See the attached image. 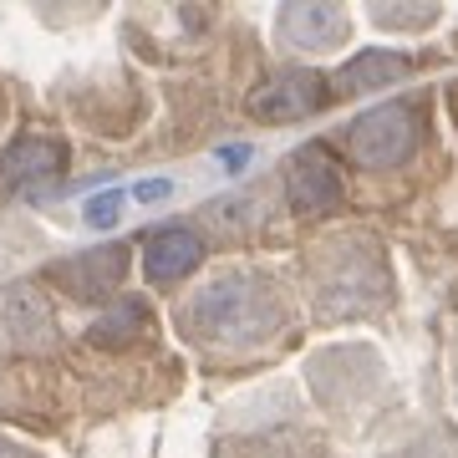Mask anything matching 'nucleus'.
<instances>
[{"label":"nucleus","instance_id":"12","mask_svg":"<svg viewBox=\"0 0 458 458\" xmlns=\"http://www.w3.org/2000/svg\"><path fill=\"white\" fill-rule=\"evenodd\" d=\"M117 214H123V194H98V199H87V225H113Z\"/></svg>","mask_w":458,"mask_h":458},{"label":"nucleus","instance_id":"13","mask_svg":"<svg viewBox=\"0 0 458 458\" xmlns=\"http://www.w3.org/2000/svg\"><path fill=\"white\" fill-rule=\"evenodd\" d=\"M164 194H168L164 179H143V183H138V199H164Z\"/></svg>","mask_w":458,"mask_h":458},{"label":"nucleus","instance_id":"11","mask_svg":"<svg viewBox=\"0 0 458 458\" xmlns=\"http://www.w3.org/2000/svg\"><path fill=\"white\" fill-rule=\"evenodd\" d=\"M128 327H143V311L138 306H123V316L98 321V342H117V336H128Z\"/></svg>","mask_w":458,"mask_h":458},{"label":"nucleus","instance_id":"6","mask_svg":"<svg viewBox=\"0 0 458 458\" xmlns=\"http://www.w3.org/2000/svg\"><path fill=\"white\" fill-rule=\"evenodd\" d=\"M327 102V92H321V77H311V72H291V77H280V82L260 87L255 98H250V113L265 117V123H285V117H306L316 113Z\"/></svg>","mask_w":458,"mask_h":458},{"label":"nucleus","instance_id":"3","mask_svg":"<svg viewBox=\"0 0 458 458\" xmlns=\"http://www.w3.org/2000/svg\"><path fill=\"white\" fill-rule=\"evenodd\" d=\"M285 194H291V209L301 214H327L342 204V174L331 164L327 148H301L291 158V174H285Z\"/></svg>","mask_w":458,"mask_h":458},{"label":"nucleus","instance_id":"4","mask_svg":"<svg viewBox=\"0 0 458 458\" xmlns=\"http://www.w3.org/2000/svg\"><path fill=\"white\" fill-rule=\"evenodd\" d=\"M62 164H66V153L56 138L26 132V138H16V143L0 153V189H36V183L56 179Z\"/></svg>","mask_w":458,"mask_h":458},{"label":"nucleus","instance_id":"10","mask_svg":"<svg viewBox=\"0 0 458 458\" xmlns=\"http://www.w3.org/2000/svg\"><path fill=\"white\" fill-rule=\"evenodd\" d=\"M342 31H346V16L342 11H321V5H295V11L280 16V36L295 41V47H306V51L336 41Z\"/></svg>","mask_w":458,"mask_h":458},{"label":"nucleus","instance_id":"2","mask_svg":"<svg viewBox=\"0 0 458 458\" xmlns=\"http://www.w3.org/2000/svg\"><path fill=\"white\" fill-rule=\"evenodd\" d=\"M194 327L214 331V336H240L265 327V295L250 291V280H219L204 301H194Z\"/></svg>","mask_w":458,"mask_h":458},{"label":"nucleus","instance_id":"9","mask_svg":"<svg viewBox=\"0 0 458 458\" xmlns=\"http://www.w3.org/2000/svg\"><path fill=\"white\" fill-rule=\"evenodd\" d=\"M408 56L403 51H382V47H372V51H361V56H352V62L336 72V92H367V87H387V82H397V77H408Z\"/></svg>","mask_w":458,"mask_h":458},{"label":"nucleus","instance_id":"14","mask_svg":"<svg viewBox=\"0 0 458 458\" xmlns=\"http://www.w3.org/2000/svg\"><path fill=\"white\" fill-rule=\"evenodd\" d=\"M0 458H16V454H11V448H0Z\"/></svg>","mask_w":458,"mask_h":458},{"label":"nucleus","instance_id":"8","mask_svg":"<svg viewBox=\"0 0 458 458\" xmlns=\"http://www.w3.org/2000/svg\"><path fill=\"white\" fill-rule=\"evenodd\" d=\"M199 255H204V245H199L194 229H183V225L158 229V234L148 240V280H153V285L183 280L199 265Z\"/></svg>","mask_w":458,"mask_h":458},{"label":"nucleus","instance_id":"5","mask_svg":"<svg viewBox=\"0 0 458 458\" xmlns=\"http://www.w3.org/2000/svg\"><path fill=\"white\" fill-rule=\"evenodd\" d=\"M123 270H128V250L107 245V250H87V255H77V260L51 265V280L66 285L77 301H98V295H107L117 280H123Z\"/></svg>","mask_w":458,"mask_h":458},{"label":"nucleus","instance_id":"1","mask_svg":"<svg viewBox=\"0 0 458 458\" xmlns=\"http://www.w3.org/2000/svg\"><path fill=\"white\" fill-rule=\"evenodd\" d=\"M412 143H418V107L412 102H382V107H372L352 123V153L367 168L403 164Z\"/></svg>","mask_w":458,"mask_h":458},{"label":"nucleus","instance_id":"7","mask_svg":"<svg viewBox=\"0 0 458 458\" xmlns=\"http://www.w3.org/2000/svg\"><path fill=\"white\" fill-rule=\"evenodd\" d=\"M51 336V311L47 301L26 285L0 291V346H36Z\"/></svg>","mask_w":458,"mask_h":458}]
</instances>
